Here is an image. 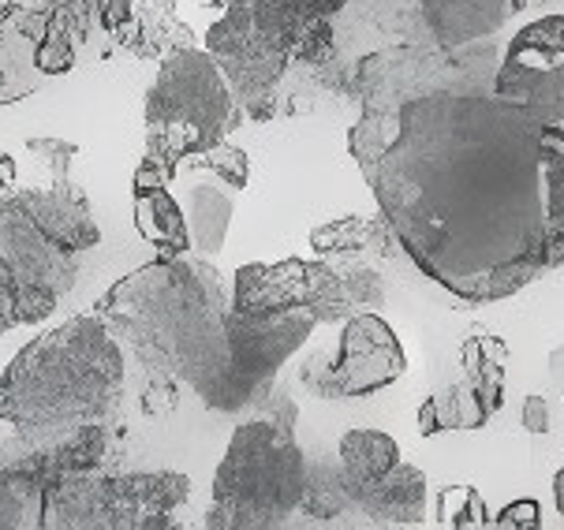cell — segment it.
Segmentation results:
<instances>
[{
    "label": "cell",
    "instance_id": "cell-16",
    "mask_svg": "<svg viewBox=\"0 0 564 530\" xmlns=\"http://www.w3.org/2000/svg\"><path fill=\"white\" fill-rule=\"evenodd\" d=\"M180 209H184L187 232H191V250L198 258L214 262L225 250L228 225H232V195L217 187V183H195V187L184 191Z\"/></svg>",
    "mask_w": 564,
    "mask_h": 530
},
{
    "label": "cell",
    "instance_id": "cell-28",
    "mask_svg": "<svg viewBox=\"0 0 564 530\" xmlns=\"http://www.w3.org/2000/svg\"><path fill=\"white\" fill-rule=\"evenodd\" d=\"M19 325V288L8 266L0 262V336Z\"/></svg>",
    "mask_w": 564,
    "mask_h": 530
},
{
    "label": "cell",
    "instance_id": "cell-31",
    "mask_svg": "<svg viewBox=\"0 0 564 530\" xmlns=\"http://www.w3.org/2000/svg\"><path fill=\"white\" fill-rule=\"evenodd\" d=\"M15 183V161L8 153H0V191H8Z\"/></svg>",
    "mask_w": 564,
    "mask_h": 530
},
{
    "label": "cell",
    "instance_id": "cell-32",
    "mask_svg": "<svg viewBox=\"0 0 564 530\" xmlns=\"http://www.w3.org/2000/svg\"><path fill=\"white\" fill-rule=\"evenodd\" d=\"M553 505H557V512L564 516V467L553 475Z\"/></svg>",
    "mask_w": 564,
    "mask_h": 530
},
{
    "label": "cell",
    "instance_id": "cell-17",
    "mask_svg": "<svg viewBox=\"0 0 564 530\" xmlns=\"http://www.w3.org/2000/svg\"><path fill=\"white\" fill-rule=\"evenodd\" d=\"M131 206H135V228L150 247H158L161 258H176L191 250V232L180 202L169 195V187L131 191Z\"/></svg>",
    "mask_w": 564,
    "mask_h": 530
},
{
    "label": "cell",
    "instance_id": "cell-1",
    "mask_svg": "<svg viewBox=\"0 0 564 530\" xmlns=\"http://www.w3.org/2000/svg\"><path fill=\"white\" fill-rule=\"evenodd\" d=\"M494 67L434 42L362 56V117L348 134L389 236L471 306L546 273L542 120L497 98Z\"/></svg>",
    "mask_w": 564,
    "mask_h": 530
},
{
    "label": "cell",
    "instance_id": "cell-22",
    "mask_svg": "<svg viewBox=\"0 0 564 530\" xmlns=\"http://www.w3.org/2000/svg\"><path fill=\"white\" fill-rule=\"evenodd\" d=\"M437 523L453 530H475L490 527V512H486L482 497L475 486H448L437 494Z\"/></svg>",
    "mask_w": 564,
    "mask_h": 530
},
{
    "label": "cell",
    "instance_id": "cell-13",
    "mask_svg": "<svg viewBox=\"0 0 564 530\" xmlns=\"http://www.w3.org/2000/svg\"><path fill=\"white\" fill-rule=\"evenodd\" d=\"M351 500V512L367 516V523L375 527H423L426 523V475L411 464H400L386 470L375 482L344 489Z\"/></svg>",
    "mask_w": 564,
    "mask_h": 530
},
{
    "label": "cell",
    "instance_id": "cell-9",
    "mask_svg": "<svg viewBox=\"0 0 564 530\" xmlns=\"http://www.w3.org/2000/svg\"><path fill=\"white\" fill-rule=\"evenodd\" d=\"M490 90L542 123H564V15H542L512 37Z\"/></svg>",
    "mask_w": 564,
    "mask_h": 530
},
{
    "label": "cell",
    "instance_id": "cell-27",
    "mask_svg": "<svg viewBox=\"0 0 564 530\" xmlns=\"http://www.w3.org/2000/svg\"><path fill=\"white\" fill-rule=\"evenodd\" d=\"M546 225L553 236H564V165L546 172Z\"/></svg>",
    "mask_w": 564,
    "mask_h": 530
},
{
    "label": "cell",
    "instance_id": "cell-26",
    "mask_svg": "<svg viewBox=\"0 0 564 530\" xmlns=\"http://www.w3.org/2000/svg\"><path fill=\"white\" fill-rule=\"evenodd\" d=\"M490 527H497V530H539L542 527V505L531 497L512 500V505H505L501 512L490 519Z\"/></svg>",
    "mask_w": 564,
    "mask_h": 530
},
{
    "label": "cell",
    "instance_id": "cell-12",
    "mask_svg": "<svg viewBox=\"0 0 564 530\" xmlns=\"http://www.w3.org/2000/svg\"><path fill=\"white\" fill-rule=\"evenodd\" d=\"M12 202L34 220L37 228H42L45 236L53 239L56 247L72 250V255L98 247L101 232L90 217L86 195L79 191V183H72L68 176L50 180V187L19 191V195H12Z\"/></svg>",
    "mask_w": 564,
    "mask_h": 530
},
{
    "label": "cell",
    "instance_id": "cell-33",
    "mask_svg": "<svg viewBox=\"0 0 564 530\" xmlns=\"http://www.w3.org/2000/svg\"><path fill=\"white\" fill-rule=\"evenodd\" d=\"M214 8H232V4H251V0H209Z\"/></svg>",
    "mask_w": 564,
    "mask_h": 530
},
{
    "label": "cell",
    "instance_id": "cell-18",
    "mask_svg": "<svg viewBox=\"0 0 564 530\" xmlns=\"http://www.w3.org/2000/svg\"><path fill=\"white\" fill-rule=\"evenodd\" d=\"M460 363H464V381L475 389V397L494 414L501 411L505 408V363H509L505 340H497L494 333L475 325L460 348Z\"/></svg>",
    "mask_w": 564,
    "mask_h": 530
},
{
    "label": "cell",
    "instance_id": "cell-23",
    "mask_svg": "<svg viewBox=\"0 0 564 530\" xmlns=\"http://www.w3.org/2000/svg\"><path fill=\"white\" fill-rule=\"evenodd\" d=\"M180 169H209L225 187H232V191H243L247 180H251V161H247V153L228 147V142H217V147L195 153V158H187Z\"/></svg>",
    "mask_w": 564,
    "mask_h": 530
},
{
    "label": "cell",
    "instance_id": "cell-29",
    "mask_svg": "<svg viewBox=\"0 0 564 530\" xmlns=\"http://www.w3.org/2000/svg\"><path fill=\"white\" fill-rule=\"evenodd\" d=\"M523 430L534 433V437H542V433H550V408L542 397H528L523 400Z\"/></svg>",
    "mask_w": 564,
    "mask_h": 530
},
{
    "label": "cell",
    "instance_id": "cell-14",
    "mask_svg": "<svg viewBox=\"0 0 564 530\" xmlns=\"http://www.w3.org/2000/svg\"><path fill=\"white\" fill-rule=\"evenodd\" d=\"M307 277L311 262L303 258H284L273 266H240L232 284V306L251 317L307 311Z\"/></svg>",
    "mask_w": 564,
    "mask_h": 530
},
{
    "label": "cell",
    "instance_id": "cell-6",
    "mask_svg": "<svg viewBox=\"0 0 564 530\" xmlns=\"http://www.w3.org/2000/svg\"><path fill=\"white\" fill-rule=\"evenodd\" d=\"M221 12L206 34V53L221 67L240 109L254 120H270L276 83L289 72L295 37L311 15L292 0H251Z\"/></svg>",
    "mask_w": 564,
    "mask_h": 530
},
{
    "label": "cell",
    "instance_id": "cell-3",
    "mask_svg": "<svg viewBox=\"0 0 564 530\" xmlns=\"http://www.w3.org/2000/svg\"><path fill=\"white\" fill-rule=\"evenodd\" d=\"M128 385L120 340L98 314L37 336L0 374V422L19 441H53L83 426H112Z\"/></svg>",
    "mask_w": 564,
    "mask_h": 530
},
{
    "label": "cell",
    "instance_id": "cell-5",
    "mask_svg": "<svg viewBox=\"0 0 564 530\" xmlns=\"http://www.w3.org/2000/svg\"><path fill=\"white\" fill-rule=\"evenodd\" d=\"M243 109L232 86L203 50H172L147 94V158L172 176L187 158L225 142Z\"/></svg>",
    "mask_w": 564,
    "mask_h": 530
},
{
    "label": "cell",
    "instance_id": "cell-30",
    "mask_svg": "<svg viewBox=\"0 0 564 530\" xmlns=\"http://www.w3.org/2000/svg\"><path fill=\"white\" fill-rule=\"evenodd\" d=\"M300 12H307V15H322V19H333L344 8V0H292Z\"/></svg>",
    "mask_w": 564,
    "mask_h": 530
},
{
    "label": "cell",
    "instance_id": "cell-15",
    "mask_svg": "<svg viewBox=\"0 0 564 530\" xmlns=\"http://www.w3.org/2000/svg\"><path fill=\"white\" fill-rule=\"evenodd\" d=\"M528 0H419V19L434 45H475L501 31Z\"/></svg>",
    "mask_w": 564,
    "mask_h": 530
},
{
    "label": "cell",
    "instance_id": "cell-20",
    "mask_svg": "<svg viewBox=\"0 0 564 530\" xmlns=\"http://www.w3.org/2000/svg\"><path fill=\"white\" fill-rule=\"evenodd\" d=\"M45 486L0 459V530H42Z\"/></svg>",
    "mask_w": 564,
    "mask_h": 530
},
{
    "label": "cell",
    "instance_id": "cell-2",
    "mask_svg": "<svg viewBox=\"0 0 564 530\" xmlns=\"http://www.w3.org/2000/svg\"><path fill=\"white\" fill-rule=\"evenodd\" d=\"M94 314L172 392L187 385L209 411H258L276 370L307 344L314 314L251 317L232 306L209 258H154L120 277Z\"/></svg>",
    "mask_w": 564,
    "mask_h": 530
},
{
    "label": "cell",
    "instance_id": "cell-25",
    "mask_svg": "<svg viewBox=\"0 0 564 530\" xmlns=\"http://www.w3.org/2000/svg\"><path fill=\"white\" fill-rule=\"evenodd\" d=\"M26 153H34V161L50 172V180H64L79 158V147L64 139H31L26 142Z\"/></svg>",
    "mask_w": 564,
    "mask_h": 530
},
{
    "label": "cell",
    "instance_id": "cell-34",
    "mask_svg": "<svg viewBox=\"0 0 564 530\" xmlns=\"http://www.w3.org/2000/svg\"><path fill=\"white\" fill-rule=\"evenodd\" d=\"M0 86H4V67H0Z\"/></svg>",
    "mask_w": 564,
    "mask_h": 530
},
{
    "label": "cell",
    "instance_id": "cell-10",
    "mask_svg": "<svg viewBox=\"0 0 564 530\" xmlns=\"http://www.w3.org/2000/svg\"><path fill=\"white\" fill-rule=\"evenodd\" d=\"M408 355L393 325L378 311H356L344 317L337 359L329 363L333 385L340 397H370L378 389H389L397 378H404Z\"/></svg>",
    "mask_w": 564,
    "mask_h": 530
},
{
    "label": "cell",
    "instance_id": "cell-24",
    "mask_svg": "<svg viewBox=\"0 0 564 530\" xmlns=\"http://www.w3.org/2000/svg\"><path fill=\"white\" fill-rule=\"evenodd\" d=\"M75 61H79V45H75L72 37L53 34V31L42 34V42H37V50H34V67L45 75V79H53V75H68L75 67Z\"/></svg>",
    "mask_w": 564,
    "mask_h": 530
},
{
    "label": "cell",
    "instance_id": "cell-7",
    "mask_svg": "<svg viewBox=\"0 0 564 530\" xmlns=\"http://www.w3.org/2000/svg\"><path fill=\"white\" fill-rule=\"evenodd\" d=\"M191 497L184 475L83 470L45 489L42 530H169Z\"/></svg>",
    "mask_w": 564,
    "mask_h": 530
},
{
    "label": "cell",
    "instance_id": "cell-8",
    "mask_svg": "<svg viewBox=\"0 0 564 530\" xmlns=\"http://www.w3.org/2000/svg\"><path fill=\"white\" fill-rule=\"evenodd\" d=\"M0 262L15 277L19 288V325H34L50 317L79 277L75 255L56 247L42 228L34 225L12 195L0 198Z\"/></svg>",
    "mask_w": 564,
    "mask_h": 530
},
{
    "label": "cell",
    "instance_id": "cell-21",
    "mask_svg": "<svg viewBox=\"0 0 564 530\" xmlns=\"http://www.w3.org/2000/svg\"><path fill=\"white\" fill-rule=\"evenodd\" d=\"M378 232H381L378 220L340 217V220H329V225L314 228L311 247L318 250V255H359V250H367L370 244H375Z\"/></svg>",
    "mask_w": 564,
    "mask_h": 530
},
{
    "label": "cell",
    "instance_id": "cell-4",
    "mask_svg": "<svg viewBox=\"0 0 564 530\" xmlns=\"http://www.w3.org/2000/svg\"><path fill=\"white\" fill-rule=\"evenodd\" d=\"M311 459L295 445V426L270 414H251L228 441L214 475L209 530H273L292 523L307 494Z\"/></svg>",
    "mask_w": 564,
    "mask_h": 530
},
{
    "label": "cell",
    "instance_id": "cell-19",
    "mask_svg": "<svg viewBox=\"0 0 564 530\" xmlns=\"http://www.w3.org/2000/svg\"><path fill=\"white\" fill-rule=\"evenodd\" d=\"M400 464V445L381 430H348L340 437V482L344 489L375 482Z\"/></svg>",
    "mask_w": 564,
    "mask_h": 530
},
{
    "label": "cell",
    "instance_id": "cell-11",
    "mask_svg": "<svg viewBox=\"0 0 564 530\" xmlns=\"http://www.w3.org/2000/svg\"><path fill=\"white\" fill-rule=\"evenodd\" d=\"M56 0H12L0 8V67H4V86H0V105L23 101L45 83V75L34 67V50L45 34Z\"/></svg>",
    "mask_w": 564,
    "mask_h": 530
}]
</instances>
